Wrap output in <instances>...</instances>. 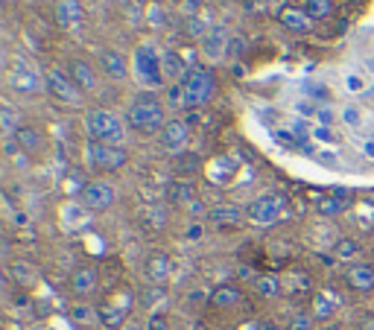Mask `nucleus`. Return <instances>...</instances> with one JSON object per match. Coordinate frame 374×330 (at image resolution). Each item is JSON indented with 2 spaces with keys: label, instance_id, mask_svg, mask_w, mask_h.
Segmentation results:
<instances>
[{
  "label": "nucleus",
  "instance_id": "36",
  "mask_svg": "<svg viewBox=\"0 0 374 330\" xmlns=\"http://www.w3.org/2000/svg\"><path fill=\"white\" fill-rule=\"evenodd\" d=\"M255 330H281V327L275 325V322H258V325H255Z\"/></svg>",
  "mask_w": 374,
  "mask_h": 330
},
{
  "label": "nucleus",
  "instance_id": "25",
  "mask_svg": "<svg viewBox=\"0 0 374 330\" xmlns=\"http://www.w3.org/2000/svg\"><path fill=\"white\" fill-rule=\"evenodd\" d=\"M161 68H164V76L167 79H179L182 76V68H184V56H175V53H164L161 56ZM184 79V76H182Z\"/></svg>",
  "mask_w": 374,
  "mask_h": 330
},
{
  "label": "nucleus",
  "instance_id": "33",
  "mask_svg": "<svg viewBox=\"0 0 374 330\" xmlns=\"http://www.w3.org/2000/svg\"><path fill=\"white\" fill-rule=\"evenodd\" d=\"M73 318H79V322H97V318H100V313L91 310V307H76Z\"/></svg>",
  "mask_w": 374,
  "mask_h": 330
},
{
  "label": "nucleus",
  "instance_id": "8",
  "mask_svg": "<svg viewBox=\"0 0 374 330\" xmlns=\"http://www.w3.org/2000/svg\"><path fill=\"white\" fill-rule=\"evenodd\" d=\"M114 199H117V190L108 181H103V179L88 181L82 196H79V202H82L85 211H105V207L114 205Z\"/></svg>",
  "mask_w": 374,
  "mask_h": 330
},
{
  "label": "nucleus",
  "instance_id": "27",
  "mask_svg": "<svg viewBox=\"0 0 374 330\" xmlns=\"http://www.w3.org/2000/svg\"><path fill=\"white\" fill-rule=\"evenodd\" d=\"M255 287H258V295H263V299H275V295H281V281L272 278V275H263V278H258Z\"/></svg>",
  "mask_w": 374,
  "mask_h": 330
},
{
  "label": "nucleus",
  "instance_id": "38",
  "mask_svg": "<svg viewBox=\"0 0 374 330\" xmlns=\"http://www.w3.org/2000/svg\"><path fill=\"white\" fill-rule=\"evenodd\" d=\"M123 330H147V327L140 325V322H126V325H123Z\"/></svg>",
  "mask_w": 374,
  "mask_h": 330
},
{
  "label": "nucleus",
  "instance_id": "23",
  "mask_svg": "<svg viewBox=\"0 0 374 330\" xmlns=\"http://www.w3.org/2000/svg\"><path fill=\"white\" fill-rule=\"evenodd\" d=\"M240 290L237 287H219L214 295H211V304L214 307H219V310H225V307H234V304H240Z\"/></svg>",
  "mask_w": 374,
  "mask_h": 330
},
{
  "label": "nucleus",
  "instance_id": "13",
  "mask_svg": "<svg viewBox=\"0 0 374 330\" xmlns=\"http://www.w3.org/2000/svg\"><path fill=\"white\" fill-rule=\"evenodd\" d=\"M100 64H103V71L112 76V79H126V76H129V62H126V56H120L117 50H103L100 53Z\"/></svg>",
  "mask_w": 374,
  "mask_h": 330
},
{
  "label": "nucleus",
  "instance_id": "18",
  "mask_svg": "<svg viewBox=\"0 0 374 330\" xmlns=\"http://www.w3.org/2000/svg\"><path fill=\"white\" fill-rule=\"evenodd\" d=\"M71 290H73L76 295H91V292L97 290V269H94V266L76 269L73 278H71Z\"/></svg>",
  "mask_w": 374,
  "mask_h": 330
},
{
  "label": "nucleus",
  "instance_id": "3",
  "mask_svg": "<svg viewBox=\"0 0 374 330\" xmlns=\"http://www.w3.org/2000/svg\"><path fill=\"white\" fill-rule=\"evenodd\" d=\"M132 71H135L138 82L144 88H164V82H167L164 68H161V56L149 47V44H140L135 50V56H132Z\"/></svg>",
  "mask_w": 374,
  "mask_h": 330
},
{
  "label": "nucleus",
  "instance_id": "12",
  "mask_svg": "<svg viewBox=\"0 0 374 330\" xmlns=\"http://www.w3.org/2000/svg\"><path fill=\"white\" fill-rule=\"evenodd\" d=\"M170 272H173V263L167 255H152L147 260V278L155 283V287H164L170 281Z\"/></svg>",
  "mask_w": 374,
  "mask_h": 330
},
{
  "label": "nucleus",
  "instance_id": "42",
  "mask_svg": "<svg viewBox=\"0 0 374 330\" xmlns=\"http://www.w3.org/2000/svg\"><path fill=\"white\" fill-rule=\"evenodd\" d=\"M3 3H9V0H3Z\"/></svg>",
  "mask_w": 374,
  "mask_h": 330
},
{
  "label": "nucleus",
  "instance_id": "31",
  "mask_svg": "<svg viewBox=\"0 0 374 330\" xmlns=\"http://www.w3.org/2000/svg\"><path fill=\"white\" fill-rule=\"evenodd\" d=\"M290 330H316L313 327V316L310 313H295L292 322H290Z\"/></svg>",
  "mask_w": 374,
  "mask_h": 330
},
{
  "label": "nucleus",
  "instance_id": "24",
  "mask_svg": "<svg viewBox=\"0 0 374 330\" xmlns=\"http://www.w3.org/2000/svg\"><path fill=\"white\" fill-rule=\"evenodd\" d=\"M167 196H170V202H175V205H187V202L196 199V190H193L190 181H175V184H170Z\"/></svg>",
  "mask_w": 374,
  "mask_h": 330
},
{
  "label": "nucleus",
  "instance_id": "30",
  "mask_svg": "<svg viewBox=\"0 0 374 330\" xmlns=\"http://www.w3.org/2000/svg\"><path fill=\"white\" fill-rule=\"evenodd\" d=\"M0 126H3L6 135H15V131L24 126V123H18V114L9 105H3V108H0Z\"/></svg>",
  "mask_w": 374,
  "mask_h": 330
},
{
  "label": "nucleus",
  "instance_id": "22",
  "mask_svg": "<svg viewBox=\"0 0 374 330\" xmlns=\"http://www.w3.org/2000/svg\"><path fill=\"white\" fill-rule=\"evenodd\" d=\"M334 9H336L334 0H307V3H304V12L310 15L313 21H325V18H331V15H334Z\"/></svg>",
  "mask_w": 374,
  "mask_h": 330
},
{
  "label": "nucleus",
  "instance_id": "9",
  "mask_svg": "<svg viewBox=\"0 0 374 330\" xmlns=\"http://www.w3.org/2000/svg\"><path fill=\"white\" fill-rule=\"evenodd\" d=\"M190 140V126L184 120H167V126L161 131V147L167 152H182Z\"/></svg>",
  "mask_w": 374,
  "mask_h": 330
},
{
  "label": "nucleus",
  "instance_id": "7",
  "mask_svg": "<svg viewBox=\"0 0 374 330\" xmlns=\"http://www.w3.org/2000/svg\"><path fill=\"white\" fill-rule=\"evenodd\" d=\"M284 196L278 193H269V196H260V199H255L249 205V219L255 225H272V223H278L281 214H284Z\"/></svg>",
  "mask_w": 374,
  "mask_h": 330
},
{
  "label": "nucleus",
  "instance_id": "10",
  "mask_svg": "<svg viewBox=\"0 0 374 330\" xmlns=\"http://www.w3.org/2000/svg\"><path fill=\"white\" fill-rule=\"evenodd\" d=\"M9 88L18 94H38L41 79L27 68V64H15V68L9 71Z\"/></svg>",
  "mask_w": 374,
  "mask_h": 330
},
{
  "label": "nucleus",
  "instance_id": "32",
  "mask_svg": "<svg viewBox=\"0 0 374 330\" xmlns=\"http://www.w3.org/2000/svg\"><path fill=\"white\" fill-rule=\"evenodd\" d=\"M354 255H357V243H354V240H342V243L336 246V257L339 260H351Z\"/></svg>",
  "mask_w": 374,
  "mask_h": 330
},
{
  "label": "nucleus",
  "instance_id": "6",
  "mask_svg": "<svg viewBox=\"0 0 374 330\" xmlns=\"http://www.w3.org/2000/svg\"><path fill=\"white\" fill-rule=\"evenodd\" d=\"M47 91L56 103H64V105H79L82 103V91L76 88V82L68 73H62L56 68L47 71Z\"/></svg>",
  "mask_w": 374,
  "mask_h": 330
},
{
  "label": "nucleus",
  "instance_id": "21",
  "mask_svg": "<svg viewBox=\"0 0 374 330\" xmlns=\"http://www.w3.org/2000/svg\"><path fill=\"white\" fill-rule=\"evenodd\" d=\"M202 53L208 59H219L225 53V32L223 29H211L208 36L202 38Z\"/></svg>",
  "mask_w": 374,
  "mask_h": 330
},
{
  "label": "nucleus",
  "instance_id": "5",
  "mask_svg": "<svg viewBox=\"0 0 374 330\" xmlns=\"http://www.w3.org/2000/svg\"><path fill=\"white\" fill-rule=\"evenodd\" d=\"M85 158H88V167H94V170H120L129 161V152L123 147L91 140L88 149H85Z\"/></svg>",
  "mask_w": 374,
  "mask_h": 330
},
{
  "label": "nucleus",
  "instance_id": "4",
  "mask_svg": "<svg viewBox=\"0 0 374 330\" xmlns=\"http://www.w3.org/2000/svg\"><path fill=\"white\" fill-rule=\"evenodd\" d=\"M182 88H184V105L187 108L205 105L214 97V91H216V76H214V71L193 68L190 73H184Z\"/></svg>",
  "mask_w": 374,
  "mask_h": 330
},
{
  "label": "nucleus",
  "instance_id": "16",
  "mask_svg": "<svg viewBox=\"0 0 374 330\" xmlns=\"http://www.w3.org/2000/svg\"><path fill=\"white\" fill-rule=\"evenodd\" d=\"M15 144H18L21 152H38L44 147V135H41V129L24 123V126L15 131Z\"/></svg>",
  "mask_w": 374,
  "mask_h": 330
},
{
  "label": "nucleus",
  "instance_id": "37",
  "mask_svg": "<svg viewBox=\"0 0 374 330\" xmlns=\"http://www.w3.org/2000/svg\"><path fill=\"white\" fill-rule=\"evenodd\" d=\"M187 237H190V240H199V237H202V228H199V225H190V231H187Z\"/></svg>",
  "mask_w": 374,
  "mask_h": 330
},
{
  "label": "nucleus",
  "instance_id": "26",
  "mask_svg": "<svg viewBox=\"0 0 374 330\" xmlns=\"http://www.w3.org/2000/svg\"><path fill=\"white\" fill-rule=\"evenodd\" d=\"M9 272H12V278L21 283V287H29V283H36V269L29 266V263H12V266H9Z\"/></svg>",
  "mask_w": 374,
  "mask_h": 330
},
{
  "label": "nucleus",
  "instance_id": "15",
  "mask_svg": "<svg viewBox=\"0 0 374 330\" xmlns=\"http://www.w3.org/2000/svg\"><path fill=\"white\" fill-rule=\"evenodd\" d=\"M345 281H348L354 290L366 292V290H371V287H374V266H369V263H354V266L348 269Z\"/></svg>",
  "mask_w": 374,
  "mask_h": 330
},
{
  "label": "nucleus",
  "instance_id": "1",
  "mask_svg": "<svg viewBox=\"0 0 374 330\" xmlns=\"http://www.w3.org/2000/svg\"><path fill=\"white\" fill-rule=\"evenodd\" d=\"M129 126L140 131V135H155V131H164V105L155 100V97H138L129 108Z\"/></svg>",
  "mask_w": 374,
  "mask_h": 330
},
{
  "label": "nucleus",
  "instance_id": "20",
  "mask_svg": "<svg viewBox=\"0 0 374 330\" xmlns=\"http://www.w3.org/2000/svg\"><path fill=\"white\" fill-rule=\"evenodd\" d=\"M339 307V299L331 292V290H322V292H316V299H313V318H327L334 310Z\"/></svg>",
  "mask_w": 374,
  "mask_h": 330
},
{
  "label": "nucleus",
  "instance_id": "41",
  "mask_svg": "<svg viewBox=\"0 0 374 330\" xmlns=\"http://www.w3.org/2000/svg\"><path fill=\"white\" fill-rule=\"evenodd\" d=\"M369 68H371V71H374V59H369Z\"/></svg>",
  "mask_w": 374,
  "mask_h": 330
},
{
  "label": "nucleus",
  "instance_id": "17",
  "mask_svg": "<svg viewBox=\"0 0 374 330\" xmlns=\"http://www.w3.org/2000/svg\"><path fill=\"white\" fill-rule=\"evenodd\" d=\"M208 219H211V225H237V223H243V207L216 205V207L208 211Z\"/></svg>",
  "mask_w": 374,
  "mask_h": 330
},
{
  "label": "nucleus",
  "instance_id": "28",
  "mask_svg": "<svg viewBox=\"0 0 374 330\" xmlns=\"http://www.w3.org/2000/svg\"><path fill=\"white\" fill-rule=\"evenodd\" d=\"M345 205H348V196H345L342 190H336V196H327V199H325L322 205H319V211L327 214V216H334V214L342 211Z\"/></svg>",
  "mask_w": 374,
  "mask_h": 330
},
{
  "label": "nucleus",
  "instance_id": "2",
  "mask_svg": "<svg viewBox=\"0 0 374 330\" xmlns=\"http://www.w3.org/2000/svg\"><path fill=\"white\" fill-rule=\"evenodd\" d=\"M85 129H88V135H91V140L112 144V147L123 144V135H126L123 120H120L114 112H105V108H94V112H88Z\"/></svg>",
  "mask_w": 374,
  "mask_h": 330
},
{
  "label": "nucleus",
  "instance_id": "11",
  "mask_svg": "<svg viewBox=\"0 0 374 330\" xmlns=\"http://www.w3.org/2000/svg\"><path fill=\"white\" fill-rule=\"evenodd\" d=\"M278 18H281V24L292 32H310V27H313V18L299 6H284Z\"/></svg>",
  "mask_w": 374,
  "mask_h": 330
},
{
  "label": "nucleus",
  "instance_id": "29",
  "mask_svg": "<svg viewBox=\"0 0 374 330\" xmlns=\"http://www.w3.org/2000/svg\"><path fill=\"white\" fill-rule=\"evenodd\" d=\"M100 318L105 327H123L126 325V310H114V307H103Z\"/></svg>",
  "mask_w": 374,
  "mask_h": 330
},
{
  "label": "nucleus",
  "instance_id": "34",
  "mask_svg": "<svg viewBox=\"0 0 374 330\" xmlns=\"http://www.w3.org/2000/svg\"><path fill=\"white\" fill-rule=\"evenodd\" d=\"M345 123L348 126H360V112H357V108H345Z\"/></svg>",
  "mask_w": 374,
  "mask_h": 330
},
{
  "label": "nucleus",
  "instance_id": "35",
  "mask_svg": "<svg viewBox=\"0 0 374 330\" xmlns=\"http://www.w3.org/2000/svg\"><path fill=\"white\" fill-rule=\"evenodd\" d=\"M147 330H167V322H164L161 316H152V318H149V327H147Z\"/></svg>",
  "mask_w": 374,
  "mask_h": 330
},
{
  "label": "nucleus",
  "instance_id": "39",
  "mask_svg": "<svg viewBox=\"0 0 374 330\" xmlns=\"http://www.w3.org/2000/svg\"><path fill=\"white\" fill-rule=\"evenodd\" d=\"M366 155H371V158H374V140H369V144H366Z\"/></svg>",
  "mask_w": 374,
  "mask_h": 330
},
{
  "label": "nucleus",
  "instance_id": "40",
  "mask_svg": "<svg viewBox=\"0 0 374 330\" xmlns=\"http://www.w3.org/2000/svg\"><path fill=\"white\" fill-rule=\"evenodd\" d=\"M325 330H345V327H342V325H327Z\"/></svg>",
  "mask_w": 374,
  "mask_h": 330
},
{
  "label": "nucleus",
  "instance_id": "14",
  "mask_svg": "<svg viewBox=\"0 0 374 330\" xmlns=\"http://www.w3.org/2000/svg\"><path fill=\"white\" fill-rule=\"evenodd\" d=\"M71 79L76 82V88H79L82 94H91L94 88H97V76H94V68L88 62H82V59H76L73 64H71Z\"/></svg>",
  "mask_w": 374,
  "mask_h": 330
},
{
  "label": "nucleus",
  "instance_id": "19",
  "mask_svg": "<svg viewBox=\"0 0 374 330\" xmlns=\"http://www.w3.org/2000/svg\"><path fill=\"white\" fill-rule=\"evenodd\" d=\"M56 21L62 27H73L82 21V3L79 0H59L56 3Z\"/></svg>",
  "mask_w": 374,
  "mask_h": 330
}]
</instances>
